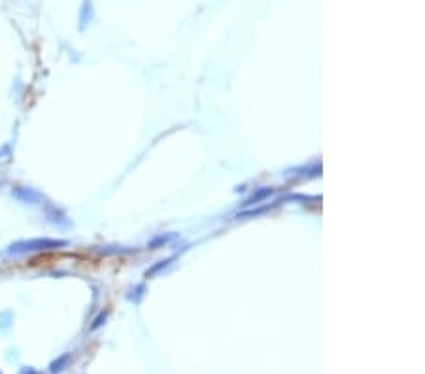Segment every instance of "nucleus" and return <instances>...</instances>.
Segmentation results:
<instances>
[{
  "mask_svg": "<svg viewBox=\"0 0 425 374\" xmlns=\"http://www.w3.org/2000/svg\"><path fill=\"white\" fill-rule=\"evenodd\" d=\"M68 242L66 240H55V238H32V240H19L13 242L6 248V255L8 257H21L27 254H36V252H49V250H57V248H64Z\"/></svg>",
  "mask_w": 425,
  "mask_h": 374,
  "instance_id": "nucleus-1",
  "label": "nucleus"
},
{
  "mask_svg": "<svg viewBox=\"0 0 425 374\" xmlns=\"http://www.w3.org/2000/svg\"><path fill=\"white\" fill-rule=\"evenodd\" d=\"M12 195L19 202H27V204H36V202L42 201V195L34 191L32 187H15Z\"/></svg>",
  "mask_w": 425,
  "mask_h": 374,
  "instance_id": "nucleus-2",
  "label": "nucleus"
},
{
  "mask_svg": "<svg viewBox=\"0 0 425 374\" xmlns=\"http://www.w3.org/2000/svg\"><path fill=\"white\" fill-rule=\"evenodd\" d=\"M68 361H70V355H68V353H64L61 359H57V361L51 363V367H49V369H51V373H59V371H62V369H64V365H66Z\"/></svg>",
  "mask_w": 425,
  "mask_h": 374,
  "instance_id": "nucleus-3",
  "label": "nucleus"
},
{
  "mask_svg": "<svg viewBox=\"0 0 425 374\" xmlns=\"http://www.w3.org/2000/svg\"><path fill=\"white\" fill-rule=\"evenodd\" d=\"M270 193H272V189H263V191L257 195V197L250 199V201H248V204H257V201H261L263 197H267V195H270Z\"/></svg>",
  "mask_w": 425,
  "mask_h": 374,
  "instance_id": "nucleus-4",
  "label": "nucleus"
},
{
  "mask_svg": "<svg viewBox=\"0 0 425 374\" xmlns=\"http://www.w3.org/2000/svg\"><path fill=\"white\" fill-rule=\"evenodd\" d=\"M104 321H106V312H100V314H98V317H97V319H95V321H93V325H91V329H93V331H95V329H98V327L102 325V323H104Z\"/></svg>",
  "mask_w": 425,
  "mask_h": 374,
  "instance_id": "nucleus-5",
  "label": "nucleus"
}]
</instances>
